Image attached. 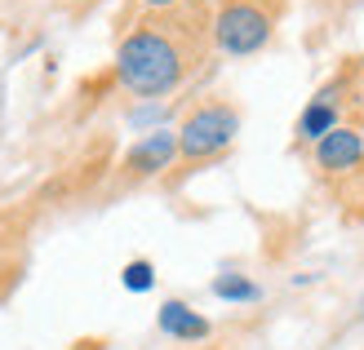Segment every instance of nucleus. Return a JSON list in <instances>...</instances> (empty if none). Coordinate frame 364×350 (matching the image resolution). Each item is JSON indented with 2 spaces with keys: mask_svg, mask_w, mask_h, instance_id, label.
I'll return each mask as SVG.
<instances>
[{
  "mask_svg": "<svg viewBox=\"0 0 364 350\" xmlns=\"http://www.w3.org/2000/svg\"><path fill=\"white\" fill-rule=\"evenodd\" d=\"M178 164V124L151 128V133H138L129 142V151L120 155V182L124 187H138V182L165 177Z\"/></svg>",
  "mask_w": 364,
  "mask_h": 350,
  "instance_id": "39448f33",
  "label": "nucleus"
},
{
  "mask_svg": "<svg viewBox=\"0 0 364 350\" xmlns=\"http://www.w3.org/2000/svg\"><path fill=\"white\" fill-rule=\"evenodd\" d=\"M213 53V5L182 0L173 9H142L116 40L112 76L129 98H169Z\"/></svg>",
  "mask_w": 364,
  "mask_h": 350,
  "instance_id": "f257e3e1",
  "label": "nucleus"
},
{
  "mask_svg": "<svg viewBox=\"0 0 364 350\" xmlns=\"http://www.w3.org/2000/svg\"><path fill=\"white\" fill-rule=\"evenodd\" d=\"M165 116H169L165 98H138V106L124 120H129V128H138V133H151V128H165Z\"/></svg>",
  "mask_w": 364,
  "mask_h": 350,
  "instance_id": "6e6552de",
  "label": "nucleus"
},
{
  "mask_svg": "<svg viewBox=\"0 0 364 350\" xmlns=\"http://www.w3.org/2000/svg\"><path fill=\"white\" fill-rule=\"evenodd\" d=\"M235 138H240V106L227 98H200L187 106V116L178 120V164L182 169H200V164L223 160Z\"/></svg>",
  "mask_w": 364,
  "mask_h": 350,
  "instance_id": "7ed1b4c3",
  "label": "nucleus"
},
{
  "mask_svg": "<svg viewBox=\"0 0 364 350\" xmlns=\"http://www.w3.org/2000/svg\"><path fill=\"white\" fill-rule=\"evenodd\" d=\"M209 292H213L218 302H231V306H258V302H262V284H258V280H249V275H240V270H223V275H213Z\"/></svg>",
  "mask_w": 364,
  "mask_h": 350,
  "instance_id": "0eeeda50",
  "label": "nucleus"
},
{
  "mask_svg": "<svg viewBox=\"0 0 364 350\" xmlns=\"http://www.w3.org/2000/svg\"><path fill=\"white\" fill-rule=\"evenodd\" d=\"M182 0H138V9H173Z\"/></svg>",
  "mask_w": 364,
  "mask_h": 350,
  "instance_id": "9d476101",
  "label": "nucleus"
},
{
  "mask_svg": "<svg viewBox=\"0 0 364 350\" xmlns=\"http://www.w3.org/2000/svg\"><path fill=\"white\" fill-rule=\"evenodd\" d=\"M156 328H160L169 341H182V346H200V341L213 333V324L200 315V310H191L182 297L160 302V310H156Z\"/></svg>",
  "mask_w": 364,
  "mask_h": 350,
  "instance_id": "423d86ee",
  "label": "nucleus"
},
{
  "mask_svg": "<svg viewBox=\"0 0 364 350\" xmlns=\"http://www.w3.org/2000/svg\"><path fill=\"white\" fill-rule=\"evenodd\" d=\"M289 0H213V53L253 58L280 31Z\"/></svg>",
  "mask_w": 364,
  "mask_h": 350,
  "instance_id": "f03ea898",
  "label": "nucleus"
},
{
  "mask_svg": "<svg viewBox=\"0 0 364 350\" xmlns=\"http://www.w3.org/2000/svg\"><path fill=\"white\" fill-rule=\"evenodd\" d=\"M347 191H355V204H364V169H360V177L351 182V187H347Z\"/></svg>",
  "mask_w": 364,
  "mask_h": 350,
  "instance_id": "9b49d317",
  "label": "nucleus"
},
{
  "mask_svg": "<svg viewBox=\"0 0 364 350\" xmlns=\"http://www.w3.org/2000/svg\"><path fill=\"white\" fill-rule=\"evenodd\" d=\"M311 169L324 182H342V191H347L364 169V124L347 120V124H338L333 133H324L311 146Z\"/></svg>",
  "mask_w": 364,
  "mask_h": 350,
  "instance_id": "20e7f679",
  "label": "nucleus"
},
{
  "mask_svg": "<svg viewBox=\"0 0 364 350\" xmlns=\"http://www.w3.org/2000/svg\"><path fill=\"white\" fill-rule=\"evenodd\" d=\"M120 284H124V292H151L156 288V266L147 257H134V262H124Z\"/></svg>",
  "mask_w": 364,
  "mask_h": 350,
  "instance_id": "1a4fd4ad",
  "label": "nucleus"
}]
</instances>
